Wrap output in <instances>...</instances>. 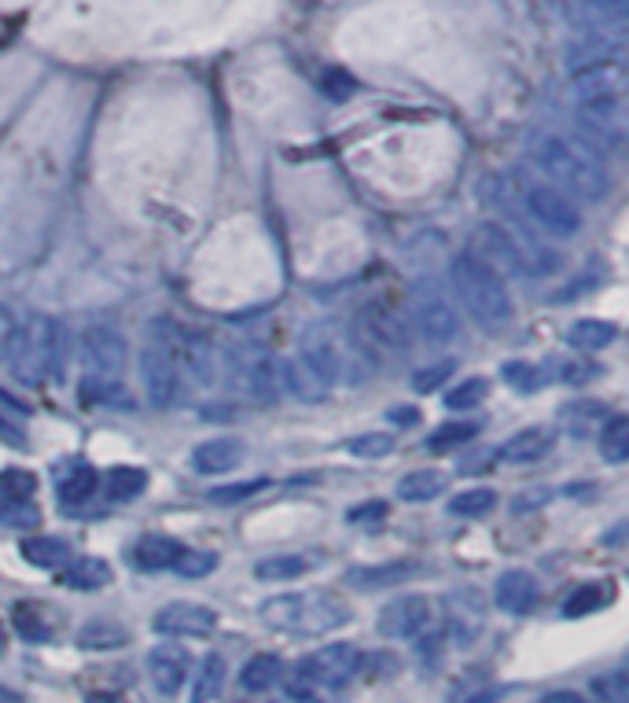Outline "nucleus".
I'll list each match as a JSON object with an SVG mask.
<instances>
[{
    "instance_id": "1",
    "label": "nucleus",
    "mask_w": 629,
    "mask_h": 703,
    "mask_svg": "<svg viewBox=\"0 0 629 703\" xmlns=\"http://www.w3.org/2000/svg\"><path fill=\"white\" fill-rule=\"evenodd\" d=\"M530 162L537 167L545 184L563 192L571 203L574 200L600 203L604 195L611 192V178H607L604 162L585 145H578V140H567L559 134L537 137L534 145H530Z\"/></svg>"
},
{
    "instance_id": "2",
    "label": "nucleus",
    "mask_w": 629,
    "mask_h": 703,
    "mask_svg": "<svg viewBox=\"0 0 629 703\" xmlns=\"http://www.w3.org/2000/svg\"><path fill=\"white\" fill-rule=\"evenodd\" d=\"M8 347H11V376L22 387H41L44 380L63 383L66 354H71V332H66L63 321L33 313L15 328Z\"/></svg>"
},
{
    "instance_id": "3",
    "label": "nucleus",
    "mask_w": 629,
    "mask_h": 703,
    "mask_svg": "<svg viewBox=\"0 0 629 703\" xmlns=\"http://www.w3.org/2000/svg\"><path fill=\"white\" fill-rule=\"evenodd\" d=\"M265 626L276 633L291 637H324L335 633L350 622V604L339 597L335 589H295L276 593L262 604Z\"/></svg>"
},
{
    "instance_id": "4",
    "label": "nucleus",
    "mask_w": 629,
    "mask_h": 703,
    "mask_svg": "<svg viewBox=\"0 0 629 703\" xmlns=\"http://www.w3.org/2000/svg\"><path fill=\"white\" fill-rule=\"evenodd\" d=\"M449 284L452 295L463 302V310L482 328H504L512 321V295H508L504 280L497 277V269L486 258L471 255V251L457 255L449 266Z\"/></svg>"
},
{
    "instance_id": "5",
    "label": "nucleus",
    "mask_w": 629,
    "mask_h": 703,
    "mask_svg": "<svg viewBox=\"0 0 629 703\" xmlns=\"http://www.w3.org/2000/svg\"><path fill=\"white\" fill-rule=\"evenodd\" d=\"M121 376H126V339L107 324L85 328L82 335V402L107 405L126 402L121 394Z\"/></svg>"
},
{
    "instance_id": "6",
    "label": "nucleus",
    "mask_w": 629,
    "mask_h": 703,
    "mask_svg": "<svg viewBox=\"0 0 629 703\" xmlns=\"http://www.w3.org/2000/svg\"><path fill=\"white\" fill-rule=\"evenodd\" d=\"M482 244L493 251L497 258H504L508 266L515 273H523V277H552V273H559L563 258L556 251H548L541 239H534L530 233H523L519 225H504V222H486L482 225Z\"/></svg>"
},
{
    "instance_id": "7",
    "label": "nucleus",
    "mask_w": 629,
    "mask_h": 703,
    "mask_svg": "<svg viewBox=\"0 0 629 703\" xmlns=\"http://www.w3.org/2000/svg\"><path fill=\"white\" fill-rule=\"evenodd\" d=\"M515 189H519V203H523V211L530 214V222L537 228H545L552 236H574L582 228L578 203H571L567 195L556 192L552 184L534 181V178H519Z\"/></svg>"
},
{
    "instance_id": "8",
    "label": "nucleus",
    "mask_w": 629,
    "mask_h": 703,
    "mask_svg": "<svg viewBox=\"0 0 629 703\" xmlns=\"http://www.w3.org/2000/svg\"><path fill=\"white\" fill-rule=\"evenodd\" d=\"M408 310H413L416 332L435 347H446L460 335V317L452 310V299L446 288L435 280H416L413 295H408Z\"/></svg>"
},
{
    "instance_id": "9",
    "label": "nucleus",
    "mask_w": 629,
    "mask_h": 703,
    "mask_svg": "<svg viewBox=\"0 0 629 703\" xmlns=\"http://www.w3.org/2000/svg\"><path fill=\"white\" fill-rule=\"evenodd\" d=\"M140 376H143V391H148V402L154 409H170L177 391H181V376H177L173 350L166 343V335L159 332V324H151V339L140 350Z\"/></svg>"
},
{
    "instance_id": "10",
    "label": "nucleus",
    "mask_w": 629,
    "mask_h": 703,
    "mask_svg": "<svg viewBox=\"0 0 629 703\" xmlns=\"http://www.w3.org/2000/svg\"><path fill=\"white\" fill-rule=\"evenodd\" d=\"M358 332L361 343L380 347L386 354L405 358L413 350V332H408V321L397 313V306L391 299H372L361 306L358 313Z\"/></svg>"
},
{
    "instance_id": "11",
    "label": "nucleus",
    "mask_w": 629,
    "mask_h": 703,
    "mask_svg": "<svg viewBox=\"0 0 629 703\" xmlns=\"http://www.w3.org/2000/svg\"><path fill=\"white\" fill-rule=\"evenodd\" d=\"M298 347H302V365L313 372V376L331 387V383H339L347 376V354H342V335L339 328L331 321H313L306 324L302 339H298Z\"/></svg>"
},
{
    "instance_id": "12",
    "label": "nucleus",
    "mask_w": 629,
    "mask_h": 703,
    "mask_svg": "<svg viewBox=\"0 0 629 703\" xmlns=\"http://www.w3.org/2000/svg\"><path fill=\"white\" fill-rule=\"evenodd\" d=\"M361 652L353 645H324L317 652H309L302 663H298V678L306 681L309 689H342L358 678L361 670Z\"/></svg>"
},
{
    "instance_id": "13",
    "label": "nucleus",
    "mask_w": 629,
    "mask_h": 703,
    "mask_svg": "<svg viewBox=\"0 0 629 703\" xmlns=\"http://www.w3.org/2000/svg\"><path fill=\"white\" fill-rule=\"evenodd\" d=\"M236 361H239L243 391H247L254 402L273 405V402H280V394H287L284 391V358H276L269 350L250 343L247 350H239Z\"/></svg>"
},
{
    "instance_id": "14",
    "label": "nucleus",
    "mask_w": 629,
    "mask_h": 703,
    "mask_svg": "<svg viewBox=\"0 0 629 703\" xmlns=\"http://www.w3.org/2000/svg\"><path fill=\"white\" fill-rule=\"evenodd\" d=\"M435 622V608H430V597H419V593H405V597H394L380 611V633L386 641H408V637H419L430 630Z\"/></svg>"
},
{
    "instance_id": "15",
    "label": "nucleus",
    "mask_w": 629,
    "mask_h": 703,
    "mask_svg": "<svg viewBox=\"0 0 629 703\" xmlns=\"http://www.w3.org/2000/svg\"><path fill=\"white\" fill-rule=\"evenodd\" d=\"M151 630L162 637H210L217 630V611L195 600H170L154 611Z\"/></svg>"
},
{
    "instance_id": "16",
    "label": "nucleus",
    "mask_w": 629,
    "mask_h": 703,
    "mask_svg": "<svg viewBox=\"0 0 629 703\" xmlns=\"http://www.w3.org/2000/svg\"><path fill=\"white\" fill-rule=\"evenodd\" d=\"M622 89H626V67L618 60L615 63H596V67H585V71L574 74V82H571V96L582 107L622 100Z\"/></svg>"
},
{
    "instance_id": "17",
    "label": "nucleus",
    "mask_w": 629,
    "mask_h": 703,
    "mask_svg": "<svg viewBox=\"0 0 629 703\" xmlns=\"http://www.w3.org/2000/svg\"><path fill=\"white\" fill-rule=\"evenodd\" d=\"M148 670H151V685L159 696H177L188 678V652L181 645H159L148 652Z\"/></svg>"
},
{
    "instance_id": "18",
    "label": "nucleus",
    "mask_w": 629,
    "mask_h": 703,
    "mask_svg": "<svg viewBox=\"0 0 629 703\" xmlns=\"http://www.w3.org/2000/svg\"><path fill=\"white\" fill-rule=\"evenodd\" d=\"M493 600H497V608L508 615H530L537 604V578L523 567L504 571V575L497 578Z\"/></svg>"
},
{
    "instance_id": "19",
    "label": "nucleus",
    "mask_w": 629,
    "mask_h": 703,
    "mask_svg": "<svg viewBox=\"0 0 629 703\" xmlns=\"http://www.w3.org/2000/svg\"><path fill=\"white\" fill-rule=\"evenodd\" d=\"M243 457H247V446H243L239 438L217 435L192 449V468L199 476H217V471H232Z\"/></svg>"
},
{
    "instance_id": "20",
    "label": "nucleus",
    "mask_w": 629,
    "mask_h": 703,
    "mask_svg": "<svg viewBox=\"0 0 629 703\" xmlns=\"http://www.w3.org/2000/svg\"><path fill=\"white\" fill-rule=\"evenodd\" d=\"M552 446H556V435L548 427H523L497 449V460H504V465H537L541 457L552 454Z\"/></svg>"
},
{
    "instance_id": "21",
    "label": "nucleus",
    "mask_w": 629,
    "mask_h": 703,
    "mask_svg": "<svg viewBox=\"0 0 629 703\" xmlns=\"http://www.w3.org/2000/svg\"><path fill=\"white\" fill-rule=\"evenodd\" d=\"M110 582H115V571L99 556H74L71 564L60 571V586L74 593H99L104 586H110Z\"/></svg>"
},
{
    "instance_id": "22",
    "label": "nucleus",
    "mask_w": 629,
    "mask_h": 703,
    "mask_svg": "<svg viewBox=\"0 0 629 703\" xmlns=\"http://www.w3.org/2000/svg\"><path fill=\"white\" fill-rule=\"evenodd\" d=\"M416 571H419V564H413V560H386V564L350 567L347 571V582H350L353 589H383V586H394V582L413 578Z\"/></svg>"
},
{
    "instance_id": "23",
    "label": "nucleus",
    "mask_w": 629,
    "mask_h": 703,
    "mask_svg": "<svg viewBox=\"0 0 629 703\" xmlns=\"http://www.w3.org/2000/svg\"><path fill=\"white\" fill-rule=\"evenodd\" d=\"M181 553H184V545L173 542V537L148 534L129 548V560H132V567H140V571H173Z\"/></svg>"
},
{
    "instance_id": "24",
    "label": "nucleus",
    "mask_w": 629,
    "mask_h": 703,
    "mask_svg": "<svg viewBox=\"0 0 629 703\" xmlns=\"http://www.w3.org/2000/svg\"><path fill=\"white\" fill-rule=\"evenodd\" d=\"M19 553L26 564L41 567V571H63L71 564V545L63 542V537H52V534H33V537H22Z\"/></svg>"
},
{
    "instance_id": "25",
    "label": "nucleus",
    "mask_w": 629,
    "mask_h": 703,
    "mask_svg": "<svg viewBox=\"0 0 629 703\" xmlns=\"http://www.w3.org/2000/svg\"><path fill=\"white\" fill-rule=\"evenodd\" d=\"M615 600V586L611 582H582V586H574L567 597H563V619H582V615H593L607 608V604Z\"/></svg>"
},
{
    "instance_id": "26",
    "label": "nucleus",
    "mask_w": 629,
    "mask_h": 703,
    "mask_svg": "<svg viewBox=\"0 0 629 703\" xmlns=\"http://www.w3.org/2000/svg\"><path fill=\"white\" fill-rule=\"evenodd\" d=\"M582 123L589 126L593 134L604 140V145H622V134H626V123H622V100L582 107Z\"/></svg>"
},
{
    "instance_id": "27",
    "label": "nucleus",
    "mask_w": 629,
    "mask_h": 703,
    "mask_svg": "<svg viewBox=\"0 0 629 703\" xmlns=\"http://www.w3.org/2000/svg\"><path fill=\"white\" fill-rule=\"evenodd\" d=\"M449 479L446 471L438 468H419V471H408V476L397 482V498H402L405 504H419V501H435L438 493H446Z\"/></svg>"
},
{
    "instance_id": "28",
    "label": "nucleus",
    "mask_w": 629,
    "mask_h": 703,
    "mask_svg": "<svg viewBox=\"0 0 629 703\" xmlns=\"http://www.w3.org/2000/svg\"><path fill=\"white\" fill-rule=\"evenodd\" d=\"M618 328L611 321H596V317H582L567 328V347L582 350V354H596V350L611 347Z\"/></svg>"
},
{
    "instance_id": "29",
    "label": "nucleus",
    "mask_w": 629,
    "mask_h": 703,
    "mask_svg": "<svg viewBox=\"0 0 629 703\" xmlns=\"http://www.w3.org/2000/svg\"><path fill=\"white\" fill-rule=\"evenodd\" d=\"M284 678V659L273 652H258L250 656L239 670V685L243 692H269L276 681Z\"/></svg>"
},
{
    "instance_id": "30",
    "label": "nucleus",
    "mask_w": 629,
    "mask_h": 703,
    "mask_svg": "<svg viewBox=\"0 0 629 703\" xmlns=\"http://www.w3.org/2000/svg\"><path fill=\"white\" fill-rule=\"evenodd\" d=\"M225 689V659L217 652H206L199 659L195 681H192V703H214Z\"/></svg>"
},
{
    "instance_id": "31",
    "label": "nucleus",
    "mask_w": 629,
    "mask_h": 703,
    "mask_svg": "<svg viewBox=\"0 0 629 703\" xmlns=\"http://www.w3.org/2000/svg\"><path fill=\"white\" fill-rule=\"evenodd\" d=\"M96 487H99L96 468L85 465V460H74V465L66 468L63 479H60V501L63 504H82V501L93 498Z\"/></svg>"
},
{
    "instance_id": "32",
    "label": "nucleus",
    "mask_w": 629,
    "mask_h": 703,
    "mask_svg": "<svg viewBox=\"0 0 629 703\" xmlns=\"http://www.w3.org/2000/svg\"><path fill=\"white\" fill-rule=\"evenodd\" d=\"M559 420H563V427H567L571 435L585 438V435L600 432V427L611 420V416H607V405L604 402H574V405H567V409L559 413Z\"/></svg>"
},
{
    "instance_id": "33",
    "label": "nucleus",
    "mask_w": 629,
    "mask_h": 703,
    "mask_svg": "<svg viewBox=\"0 0 629 703\" xmlns=\"http://www.w3.org/2000/svg\"><path fill=\"white\" fill-rule=\"evenodd\" d=\"M309 567H317V556H302V553H276L269 560H262L258 567H254V575L262 582H287V578H298L306 575Z\"/></svg>"
},
{
    "instance_id": "34",
    "label": "nucleus",
    "mask_w": 629,
    "mask_h": 703,
    "mask_svg": "<svg viewBox=\"0 0 629 703\" xmlns=\"http://www.w3.org/2000/svg\"><path fill=\"white\" fill-rule=\"evenodd\" d=\"M596 446H600V457L607 460V465H622V460L629 457V416H611L600 435H596Z\"/></svg>"
},
{
    "instance_id": "35",
    "label": "nucleus",
    "mask_w": 629,
    "mask_h": 703,
    "mask_svg": "<svg viewBox=\"0 0 629 703\" xmlns=\"http://www.w3.org/2000/svg\"><path fill=\"white\" fill-rule=\"evenodd\" d=\"M143 490H148V471L143 468L118 465L107 471V498L110 501H137Z\"/></svg>"
},
{
    "instance_id": "36",
    "label": "nucleus",
    "mask_w": 629,
    "mask_h": 703,
    "mask_svg": "<svg viewBox=\"0 0 629 703\" xmlns=\"http://www.w3.org/2000/svg\"><path fill=\"white\" fill-rule=\"evenodd\" d=\"M284 391L295 394L302 402H320L328 394V387L320 383L313 372H309L302 361H284Z\"/></svg>"
},
{
    "instance_id": "37",
    "label": "nucleus",
    "mask_w": 629,
    "mask_h": 703,
    "mask_svg": "<svg viewBox=\"0 0 629 703\" xmlns=\"http://www.w3.org/2000/svg\"><path fill=\"white\" fill-rule=\"evenodd\" d=\"M11 626H15V633L26 645H44L52 637L49 622H44L38 604H15V608H11Z\"/></svg>"
},
{
    "instance_id": "38",
    "label": "nucleus",
    "mask_w": 629,
    "mask_h": 703,
    "mask_svg": "<svg viewBox=\"0 0 629 703\" xmlns=\"http://www.w3.org/2000/svg\"><path fill=\"white\" fill-rule=\"evenodd\" d=\"M38 493V476L26 468H4L0 471V501L4 504H26Z\"/></svg>"
},
{
    "instance_id": "39",
    "label": "nucleus",
    "mask_w": 629,
    "mask_h": 703,
    "mask_svg": "<svg viewBox=\"0 0 629 703\" xmlns=\"http://www.w3.org/2000/svg\"><path fill=\"white\" fill-rule=\"evenodd\" d=\"M493 504H497V493H493L490 487H471V490L452 493L449 515H463V520H479V515L493 512Z\"/></svg>"
},
{
    "instance_id": "40",
    "label": "nucleus",
    "mask_w": 629,
    "mask_h": 703,
    "mask_svg": "<svg viewBox=\"0 0 629 703\" xmlns=\"http://www.w3.org/2000/svg\"><path fill=\"white\" fill-rule=\"evenodd\" d=\"M479 435V424H471V420H457V424H441L435 427V432L427 435V449L430 454H449V449H457L463 443H471V438Z\"/></svg>"
},
{
    "instance_id": "41",
    "label": "nucleus",
    "mask_w": 629,
    "mask_h": 703,
    "mask_svg": "<svg viewBox=\"0 0 629 703\" xmlns=\"http://www.w3.org/2000/svg\"><path fill=\"white\" fill-rule=\"evenodd\" d=\"M486 394H490V383H486L482 376H468L446 394V405L457 413H468V409H479V405L486 402Z\"/></svg>"
},
{
    "instance_id": "42",
    "label": "nucleus",
    "mask_w": 629,
    "mask_h": 703,
    "mask_svg": "<svg viewBox=\"0 0 629 703\" xmlns=\"http://www.w3.org/2000/svg\"><path fill=\"white\" fill-rule=\"evenodd\" d=\"M394 446H397V438L394 435H386V432H364V435H353L347 449L353 457H364V460H375V457H386V454H394Z\"/></svg>"
},
{
    "instance_id": "43",
    "label": "nucleus",
    "mask_w": 629,
    "mask_h": 703,
    "mask_svg": "<svg viewBox=\"0 0 629 703\" xmlns=\"http://www.w3.org/2000/svg\"><path fill=\"white\" fill-rule=\"evenodd\" d=\"M129 633L115 622H88L82 633H77V645L82 648H118L126 645Z\"/></svg>"
},
{
    "instance_id": "44",
    "label": "nucleus",
    "mask_w": 629,
    "mask_h": 703,
    "mask_svg": "<svg viewBox=\"0 0 629 703\" xmlns=\"http://www.w3.org/2000/svg\"><path fill=\"white\" fill-rule=\"evenodd\" d=\"M214 567H217V553H210V548H184V553L177 556V564H173V571L181 578H203Z\"/></svg>"
},
{
    "instance_id": "45",
    "label": "nucleus",
    "mask_w": 629,
    "mask_h": 703,
    "mask_svg": "<svg viewBox=\"0 0 629 703\" xmlns=\"http://www.w3.org/2000/svg\"><path fill=\"white\" fill-rule=\"evenodd\" d=\"M320 93L328 96V100H335V104H342V100H350L353 93H358V82H353V74H347L342 67H328V71H320Z\"/></svg>"
},
{
    "instance_id": "46",
    "label": "nucleus",
    "mask_w": 629,
    "mask_h": 703,
    "mask_svg": "<svg viewBox=\"0 0 629 703\" xmlns=\"http://www.w3.org/2000/svg\"><path fill=\"white\" fill-rule=\"evenodd\" d=\"M593 692L600 696V703H629V678L626 670H607L593 681Z\"/></svg>"
},
{
    "instance_id": "47",
    "label": "nucleus",
    "mask_w": 629,
    "mask_h": 703,
    "mask_svg": "<svg viewBox=\"0 0 629 703\" xmlns=\"http://www.w3.org/2000/svg\"><path fill=\"white\" fill-rule=\"evenodd\" d=\"M269 487V479H250V482H228V487H214L210 490V504H239L254 498L258 490Z\"/></svg>"
},
{
    "instance_id": "48",
    "label": "nucleus",
    "mask_w": 629,
    "mask_h": 703,
    "mask_svg": "<svg viewBox=\"0 0 629 703\" xmlns=\"http://www.w3.org/2000/svg\"><path fill=\"white\" fill-rule=\"evenodd\" d=\"M501 372H504V380L512 383V387H519V391H537L541 383H545L541 369L537 365H526V361H508Z\"/></svg>"
},
{
    "instance_id": "49",
    "label": "nucleus",
    "mask_w": 629,
    "mask_h": 703,
    "mask_svg": "<svg viewBox=\"0 0 629 703\" xmlns=\"http://www.w3.org/2000/svg\"><path fill=\"white\" fill-rule=\"evenodd\" d=\"M452 369H457V361H438V365H427V369H419L416 376H413V391L419 394H430V391H438L441 383H446L452 376Z\"/></svg>"
},
{
    "instance_id": "50",
    "label": "nucleus",
    "mask_w": 629,
    "mask_h": 703,
    "mask_svg": "<svg viewBox=\"0 0 629 703\" xmlns=\"http://www.w3.org/2000/svg\"><path fill=\"white\" fill-rule=\"evenodd\" d=\"M386 512H391V504L386 501H364V504H353L347 512V523L350 526H375L386 520Z\"/></svg>"
},
{
    "instance_id": "51",
    "label": "nucleus",
    "mask_w": 629,
    "mask_h": 703,
    "mask_svg": "<svg viewBox=\"0 0 629 703\" xmlns=\"http://www.w3.org/2000/svg\"><path fill=\"white\" fill-rule=\"evenodd\" d=\"M0 523H8V526H33V523H41V509L33 501H26V504H4V509H0Z\"/></svg>"
},
{
    "instance_id": "52",
    "label": "nucleus",
    "mask_w": 629,
    "mask_h": 703,
    "mask_svg": "<svg viewBox=\"0 0 629 703\" xmlns=\"http://www.w3.org/2000/svg\"><path fill=\"white\" fill-rule=\"evenodd\" d=\"M273 703H320V696H317V689H309L302 678H295V681H287L284 696L273 700Z\"/></svg>"
},
{
    "instance_id": "53",
    "label": "nucleus",
    "mask_w": 629,
    "mask_h": 703,
    "mask_svg": "<svg viewBox=\"0 0 629 703\" xmlns=\"http://www.w3.org/2000/svg\"><path fill=\"white\" fill-rule=\"evenodd\" d=\"M593 376H600V369L589 365V361H567V365H563V383H585Z\"/></svg>"
},
{
    "instance_id": "54",
    "label": "nucleus",
    "mask_w": 629,
    "mask_h": 703,
    "mask_svg": "<svg viewBox=\"0 0 629 703\" xmlns=\"http://www.w3.org/2000/svg\"><path fill=\"white\" fill-rule=\"evenodd\" d=\"M504 685H493V689H482V692H475V696H468V700H460V703H497L504 696Z\"/></svg>"
},
{
    "instance_id": "55",
    "label": "nucleus",
    "mask_w": 629,
    "mask_h": 703,
    "mask_svg": "<svg viewBox=\"0 0 629 703\" xmlns=\"http://www.w3.org/2000/svg\"><path fill=\"white\" fill-rule=\"evenodd\" d=\"M11 335H15V324H11V310L0 306V350L11 343Z\"/></svg>"
},
{
    "instance_id": "56",
    "label": "nucleus",
    "mask_w": 629,
    "mask_h": 703,
    "mask_svg": "<svg viewBox=\"0 0 629 703\" xmlns=\"http://www.w3.org/2000/svg\"><path fill=\"white\" fill-rule=\"evenodd\" d=\"M541 703H589V700L578 696V692H548V696L541 700Z\"/></svg>"
},
{
    "instance_id": "57",
    "label": "nucleus",
    "mask_w": 629,
    "mask_h": 703,
    "mask_svg": "<svg viewBox=\"0 0 629 703\" xmlns=\"http://www.w3.org/2000/svg\"><path fill=\"white\" fill-rule=\"evenodd\" d=\"M545 501H548V490H530V498H519L515 509L523 512V509H530V504H545Z\"/></svg>"
},
{
    "instance_id": "58",
    "label": "nucleus",
    "mask_w": 629,
    "mask_h": 703,
    "mask_svg": "<svg viewBox=\"0 0 629 703\" xmlns=\"http://www.w3.org/2000/svg\"><path fill=\"white\" fill-rule=\"evenodd\" d=\"M386 416H391V420H397V424H413L416 420V413H408V409H391Z\"/></svg>"
},
{
    "instance_id": "59",
    "label": "nucleus",
    "mask_w": 629,
    "mask_h": 703,
    "mask_svg": "<svg viewBox=\"0 0 629 703\" xmlns=\"http://www.w3.org/2000/svg\"><path fill=\"white\" fill-rule=\"evenodd\" d=\"M0 648H4V630H0Z\"/></svg>"
}]
</instances>
